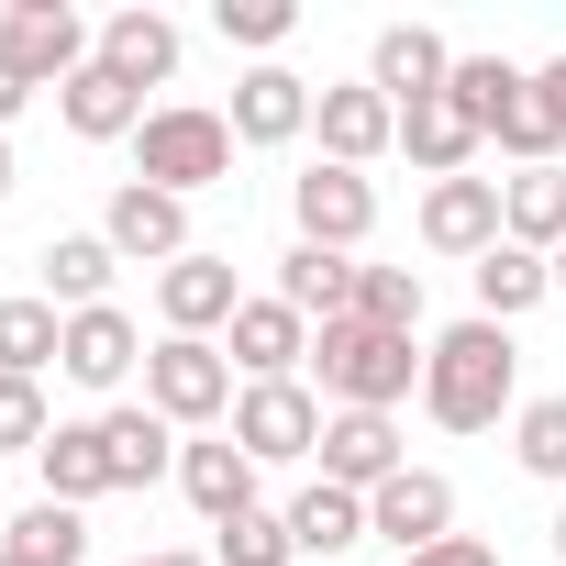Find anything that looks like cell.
<instances>
[{"instance_id": "2", "label": "cell", "mask_w": 566, "mask_h": 566, "mask_svg": "<svg viewBox=\"0 0 566 566\" xmlns=\"http://www.w3.org/2000/svg\"><path fill=\"white\" fill-rule=\"evenodd\" d=\"M312 367H323V400L334 411H400L422 389V334H378V323H323L312 334Z\"/></svg>"}, {"instance_id": "39", "label": "cell", "mask_w": 566, "mask_h": 566, "mask_svg": "<svg viewBox=\"0 0 566 566\" xmlns=\"http://www.w3.org/2000/svg\"><path fill=\"white\" fill-rule=\"evenodd\" d=\"M23 101H34V78H23V67H12V56H0V123H12V112H23Z\"/></svg>"}, {"instance_id": "43", "label": "cell", "mask_w": 566, "mask_h": 566, "mask_svg": "<svg viewBox=\"0 0 566 566\" xmlns=\"http://www.w3.org/2000/svg\"><path fill=\"white\" fill-rule=\"evenodd\" d=\"M544 266H555V290H566V244H555V255H544Z\"/></svg>"}, {"instance_id": "9", "label": "cell", "mask_w": 566, "mask_h": 566, "mask_svg": "<svg viewBox=\"0 0 566 566\" xmlns=\"http://www.w3.org/2000/svg\"><path fill=\"white\" fill-rule=\"evenodd\" d=\"M312 134H323L334 167H378V156L400 145V101H378L367 78H334V90L312 101Z\"/></svg>"}, {"instance_id": "19", "label": "cell", "mask_w": 566, "mask_h": 566, "mask_svg": "<svg viewBox=\"0 0 566 566\" xmlns=\"http://www.w3.org/2000/svg\"><path fill=\"white\" fill-rule=\"evenodd\" d=\"M277 301H290L312 334L345 323V312H356V255H334V244H290V255H277Z\"/></svg>"}, {"instance_id": "24", "label": "cell", "mask_w": 566, "mask_h": 566, "mask_svg": "<svg viewBox=\"0 0 566 566\" xmlns=\"http://www.w3.org/2000/svg\"><path fill=\"white\" fill-rule=\"evenodd\" d=\"M467 277H478V323H500V334H511L533 301H555V266H544L533 244H511V233H500V244H489Z\"/></svg>"}, {"instance_id": "30", "label": "cell", "mask_w": 566, "mask_h": 566, "mask_svg": "<svg viewBox=\"0 0 566 566\" xmlns=\"http://www.w3.org/2000/svg\"><path fill=\"white\" fill-rule=\"evenodd\" d=\"M12 566H78L90 555V511H67V500H34V511H12V544H0Z\"/></svg>"}, {"instance_id": "13", "label": "cell", "mask_w": 566, "mask_h": 566, "mask_svg": "<svg viewBox=\"0 0 566 566\" xmlns=\"http://www.w3.org/2000/svg\"><path fill=\"white\" fill-rule=\"evenodd\" d=\"M312 101H323V90H312L301 67H244L222 123H233V145H301V134H312Z\"/></svg>"}, {"instance_id": "20", "label": "cell", "mask_w": 566, "mask_h": 566, "mask_svg": "<svg viewBox=\"0 0 566 566\" xmlns=\"http://www.w3.org/2000/svg\"><path fill=\"white\" fill-rule=\"evenodd\" d=\"M101 67H112L123 90H167V78H178V23L145 12V0L112 12V23H101Z\"/></svg>"}, {"instance_id": "18", "label": "cell", "mask_w": 566, "mask_h": 566, "mask_svg": "<svg viewBox=\"0 0 566 566\" xmlns=\"http://www.w3.org/2000/svg\"><path fill=\"white\" fill-rule=\"evenodd\" d=\"M178 489H189V511L222 533L233 511H255V455H244L233 433H200V444H178Z\"/></svg>"}, {"instance_id": "42", "label": "cell", "mask_w": 566, "mask_h": 566, "mask_svg": "<svg viewBox=\"0 0 566 566\" xmlns=\"http://www.w3.org/2000/svg\"><path fill=\"white\" fill-rule=\"evenodd\" d=\"M12 178H23V167H12V145H0V200H12Z\"/></svg>"}, {"instance_id": "36", "label": "cell", "mask_w": 566, "mask_h": 566, "mask_svg": "<svg viewBox=\"0 0 566 566\" xmlns=\"http://www.w3.org/2000/svg\"><path fill=\"white\" fill-rule=\"evenodd\" d=\"M56 411H45V378H0V455H45Z\"/></svg>"}, {"instance_id": "23", "label": "cell", "mask_w": 566, "mask_h": 566, "mask_svg": "<svg viewBox=\"0 0 566 566\" xmlns=\"http://www.w3.org/2000/svg\"><path fill=\"white\" fill-rule=\"evenodd\" d=\"M101 444H112V489H156V478H178V422L145 411V400L101 411Z\"/></svg>"}, {"instance_id": "34", "label": "cell", "mask_w": 566, "mask_h": 566, "mask_svg": "<svg viewBox=\"0 0 566 566\" xmlns=\"http://www.w3.org/2000/svg\"><path fill=\"white\" fill-rule=\"evenodd\" d=\"M211 23H222V45H244V56H266V67H277V45L301 34L290 0H211Z\"/></svg>"}, {"instance_id": "38", "label": "cell", "mask_w": 566, "mask_h": 566, "mask_svg": "<svg viewBox=\"0 0 566 566\" xmlns=\"http://www.w3.org/2000/svg\"><path fill=\"white\" fill-rule=\"evenodd\" d=\"M400 566H500V555H489V544H478V533H444V544H433V555H400Z\"/></svg>"}, {"instance_id": "12", "label": "cell", "mask_w": 566, "mask_h": 566, "mask_svg": "<svg viewBox=\"0 0 566 566\" xmlns=\"http://www.w3.org/2000/svg\"><path fill=\"white\" fill-rule=\"evenodd\" d=\"M367 533H389L400 555H433V544L455 533V478H433V467H400L389 489H367Z\"/></svg>"}, {"instance_id": "5", "label": "cell", "mask_w": 566, "mask_h": 566, "mask_svg": "<svg viewBox=\"0 0 566 566\" xmlns=\"http://www.w3.org/2000/svg\"><path fill=\"white\" fill-rule=\"evenodd\" d=\"M290 211H301V244H334V255H356V244L378 233V178H367V167H334V156H312V167L290 178Z\"/></svg>"}, {"instance_id": "41", "label": "cell", "mask_w": 566, "mask_h": 566, "mask_svg": "<svg viewBox=\"0 0 566 566\" xmlns=\"http://www.w3.org/2000/svg\"><path fill=\"white\" fill-rule=\"evenodd\" d=\"M134 566H211V555H134Z\"/></svg>"}, {"instance_id": "8", "label": "cell", "mask_w": 566, "mask_h": 566, "mask_svg": "<svg viewBox=\"0 0 566 566\" xmlns=\"http://www.w3.org/2000/svg\"><path fill=\"white\" fill-rule=\"evenodd\" d=\"M233 312H244V290H233V255L189 244L178 266H156V323H167V334H200V345H222V334H233Z\"/></svg>"}, {"instance_id": "25", "label": "cell", "mask_w": 566, "mask_h": 566, "mask_svg": "<svg viewBox=\"0 0 566 566\" xmlns=\"http://www.w3.org/2000/svg\"><path fill=\"white\" fill-rule=\"evenodd\" d=\"M34 478H45V500L90 511V500L112 489V444H101V422H56V433H45V455H34Z\"/></svg>"}, {"instance_id": "21", "label": "cell", "mask_w": 566, "mask_h": 566, "mask_svg": "<svg viewBox=\"0 0 566 566\" xmlns=\"http://www.w3.org/2000/svg\"><path fill=\"white\" fill-rule=\"evenodd\" d=\"M56 112H67V134H78V145H134V134H145V90H123L101 56L56 90Z\"/></svg>"}, {"instance_id": "40", "label": "cell", "mask_w": 566, "mask_h": 566, "mask_svg": "<svg viewBox=\"0 0 566 566\" xmlns=\"http://www.w3.org/2000/svg\"><path fill=\"white\" fill-rule=\"evenodd\" d=\"M533 90H544V101H555V123H566V56H555V67H533Z\"/></svg>"}, {"instance_id": "3", "label": "cell", "mask_w": 566, "mask_h": 566, "mask_svg": "<svg viewBox=\"0 0 566 566\" xmlns=\"http://www.w3.org/2000/svg\"><path fill=\"white\" fill-rule=\"evenodd\" d=\"M134 178H145V189H167V200L222 189V178H233V123H222V112H200V101H156V112H145V134H134Z\"/></svg>"}, {"instance_id": "16", "label": "cell", "mask_w": 566, "mask_h": 566, "mask_svg": "<svg viewBox=\"0 0 566 566\" xmlns=\"http://www.w3.org/2000/svg\"><path fill=\"white\" fill-rule=\"evenodd\" d=\"M222 356L244 367V389H266V378H301V356H312V323H301L290 301L266 290V301H244V312H233V334H222Z\"/></svg>"}, {"instance_id": "17", "label": "cell", "mask_w": 566, "mask_h": 566, "mask_svg": "<svg viewBox=\"0 0 566 566\" xmlns=\"http://www.w3.org/2000/svg\"><path fill=\"white\" fill-rule=\"evenodd\" d=\"M422 244L478 266V255L500 244V178H433V189H422Z\"/></svg>"}, {"instance_id": "29", "label": "cell", "mask_w": 566, "mask_h": 566, "mask_svg": "<svg viewBox=\"0 0 566 566\" xmlns=\"http://www.w3.org/2000/svg\"><path fill=\"white\" fill-rule=\"evenodd\" d=\"M290 544H301V555H356V544H367V500L334 489V478H312V489L290 500Z\"/></svg>"}, {"instance_id": "28", "label": "cell", "mask_w": 566, "mask_h": 566, "mask_svg": "<svg viewBox=\"0 0 566 566\" xmlns=\"http://www.w3.org/2000/svg\"><path fill=\"white\" fill-rule=\"evenodd\" d=\"M56 345H67V312H56L45 290H12V301H0V378H45Z\"/></svg>"}, {"instance_id": "22", "label": "cell", "mask_w": 566, "mask_h": 566, "mask_svg": "<svg viewBox=\"0 0 566 566\" xmlns=\"http://www.w3.org/2000/svg\"><path fill=\"white\" fill-rule=\"evenodd\" d=\"M478 145H489V134H478V112H467L455 90H444V101H411V112H400V156H411L422 178H467V156H478Z\"/></svg>"}, {"instance_id": "31", "label": "cell", "mask_w": 566, "mask_h": 566, "mask_svg": "<svg viewBox=\"0 0 566 566\" xmlns=\"http://www.w3.org/2000/svg\"><path fill=\"white\" fill-rule=\"evenodd\" d=\"M489 145H500V156H522V167H555V145H566V123H555V101H544V90L522 78V90H511V101L489 112Z\"/></svg>"}, {"instance_id": "45", "label": "cell", "mask_w": 566, "mask_h": 566, "mask_svg": "<svg viewBox=\"0 0 566 566\" xmlns=\"http://www.w3.org/2000/svg\"><path fill=\"white\" fill-rule=\"evenodd\" d=\"M0 566H12V555H0Z\"/></svg>"}, {"instance_id": "14", "label": "cell", "mask_w": 566, "mask_h": 566, "mask_svg": "<svg viewBox=\"0 0 566 566\" xmlns=\"http://www.w3.org/2000/svg\"><path fill=\"white\" fill-rule=\"evenodd\" d=\"M444 78H455V45H444L433 23H389V34L367 45V90L400 101V112H411V101H444Z\"/></svg>"}, {"instance_id": "26", "label": "cell", "mask_w": 566, "mask_h": 566, "mask_svg": "<svg viewBox=\"0 0 566 566\" xmlns=\"http://www.w3.org/2000/svg\"><path fill=\"white\" fill-rule=\"evenodd\" d=\"M34 266H45V301H56V312H101V301H112V266H123V255H112V233H56Z\"/></svg>"}, {"instance_id": "37", "label": "cell", "mask_w": 566, "mask_h": 566, "mask_svg": "<svg viewBox=\"0 0 566 566\" xmlns=\"http://www.w3.org/2000/svg\"><path fill=\"white\" fill-rule=\"evenodd\" d=\"M522 78H533V67H511V56H455V78H444V90H455V101L478 112V134H489V112H500Z\"/></svg>"}, {"instance_id": "15", "label": "cell", "mask_w": 566, "mask_h": 566, "mask_svg": "<svg viewBox=\"0 0 566 566\" xmlns=\"http://www.w3.org/2000/svg\"><path fill=\"white\" fill-rule=\"evenodd\" d=\"M400 467H411V444H400L389 411H334V422H323V478H334V489L367 500V489H389Z\"/></svg>"}, {"instance_id": "1", "label": "cell", "mask_w": 566, "mask_h": 566, "mask_svg": "<svg viewBox=\"0 0 566 566\" xmlns=\"http://www.w3.org/2000/svg\"><path fill=\"white\" fill-rule=\"evenodd\" d=\"M422 411L444 422V433H489V422H511L522 411V356H511V334L500 323H444L433 345H422Z\"/></svg>"}, {"instance_id": "10", "label": "cell", "mask_w": 566, "mask_h": 566, "mask_svg": "<svg viewBox=\"0 0 566 566\" xmlns=\"http://www.w3.org/2000/svg\"><path fill=\"white\" fill-rule=\"evenodd\" d=\"M101 233H112V255H123V266H178V255H189V200H167V189L123 178V189H112V211H101Z\"/></svg>"}, {"instance_id": "6", "label": "cell", "mask_w": 566, "mask_h": 566, "mask_svg": "<svg viewBox=\"0 0 566 566\" xmlns=\"http://www.w3.org/2000/svg\"><path fill=\"white\" fill-rule=\"evenodd\" d=\"M0 56H12L34 90H67V78L101 56V34L67 12V0H12V12H0Z\"/></svg>"}, {"instance_id": "7", "label": "cell", "mask_w": 566, "mask_h": 566, "mask_svg": "<svg viewBox=\"0 0 566 566\" xmlns=\"http://www.w3.org/2000/svg\"><path fill=\"white\" fill-rule=\"evenodd\" d=\"M323 400L301 389V378H266V389H244L233 400V444L255 455V467H290V455H323Z\"/></svg>"}, {"instance_id": "35", "label": "cell", "mask_w": 566, "mask_h": 566, "mask_svg": "<svg viewBox=\"0 0 566 566\" xmlns=\"http://www.w3.org/2000/svg\"><path fill=\"white\" fill-rule=\"evenodd\" d=\"M511 455H522V478H555L566 489V400H522L511 411Z\"/></svg>"}, {"instance_id": "44", "label": "cell", "mask_w": 566, "mask_h": 566, "mask_svg": "<svg viewBox=\"0 0 566 566\" xmlns=\"http://www.w3.org/2000/svg\"><path fill=\"white\" fill-rule=\"evenodd\" d=\"M555 566H566V511H555Z\"/></svg>"}, {"instance_id": "4", "label": "cell", "mask_w": 566, "mask_h": 566, "mask_svg": "<svg viewBox=\"0 0 566 566\" xmlns=\"http://www.w3.org/2000/svg\"><path fill=\"white\" fill-rule=\"evenodd\" d=\"M233 356L222 345H200V334H156V356H145V411H167L178 433H211V422H233Z\"/></svg>"}, {"instance_id": "27", "label": "cell", "mask_w": 566, "mask_h": 566, "mask_svg": "<svg viewBox=\"0 0 566 566\" xmlns=\"http://www.w3.org/2000/svg\"><path fill=\"white\" fill-rule=\"evenodd\" d=\"M500 233L533 244V255H555V244H566V167H522V178H500Z\"/></svg>"}, {"instance_id": "32", "label": "cell", "mask_w": 566, "mask_h": 566, "mask_svg": "<svg viewBox=\"0 0 566 566\" xmlns=\"http://www.w3.org/2000/svg\"><path fill=\"white\" fill-rule=\"evenodd\" d=\"M356 323L422 334V266H356Z\"/></svg>"}, {"instance_id": "33", "label": "cell", "mask_w": 566, "mask_h": 566, "mask_svg": "<svg viewBox=\"0 0 566 566\" xmlns=\"http://www.w3.org/2000/svg\"><path fill=\"white\" fill-rule=\"evenodd\" d=\"M290 555H301V544H290V511H266V500L211 533V566H290Z\"/></svg>"}, {"instance_id": "11", "label": "cell", "mask_w": 566, "mask_h": 566, "mask_svg": "<svg viewBox=\"0 0 566 566\" xmlns=\"http://www.w3.org/2000/svg\"><path fill=\"white\" fill-rule=\"evenodd\" d=\"M145 356H156V345L134 334V312H123V301H101V312H67L56 378H78V389H123V378H134Z\"/></svg>"}]
</instances>
